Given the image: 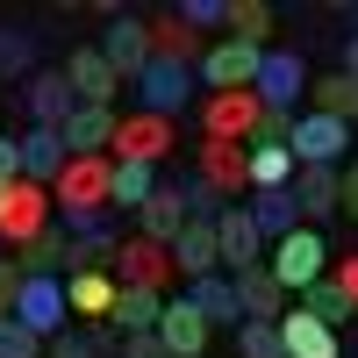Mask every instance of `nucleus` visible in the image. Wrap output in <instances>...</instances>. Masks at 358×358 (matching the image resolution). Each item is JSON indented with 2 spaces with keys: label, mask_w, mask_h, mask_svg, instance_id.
<instances>
[{
  "label": "nucleus",
  "mask_w": 358,
  "mask_h": 358,
  "mask_svg": "<svg viewBox=\"0 0 358 358\" xmlns=\"http://www.w3.org/2000/svg\"><path fill=\"white\" fill-rule=\"evenodd\" d=\"M108 179H115V158H65V172L50 179V208H57L72 229L94 222L101 208H108Z\"/></svg>",
  "instance_id": "1"
},
{
  "label": "nucleus",
  "mask_w": 358,
  "mask_h": 358,
  "mask_svg": "<svg viewBox=\"0 0 358 358\" xmlns=\"http://www.w3.org/2000/svg\"><path fill=\"white\" fill-rule=\"evenodd\" d=\"M265 273L280 280V294H308L322 273H330V244H322V229H294L280 244H265Z\"/></svg>",
  "instance_id": "2"
},
{
  "label": "nucleus",
  "mask_w": 358,
  "mask_h": 358,
  "mask_svg": "<svg viewBox=\"0 0 358 358\" xmlns=\"http://www.w3.org/2000/svg\"><path fill=\"white\" fill-rule=\"evenodd\" d=\"M172 143H179V129L165 122V115H143V108H136V115L115 122V151H108V158H115V165H151V172H158V165L172 158Z\"/></svg>",
  "instance_id": "3"
},
{
  "label": "nucleus",
  "mask_w": 358,
  "mask_h": 358,
  "mask_svg": "<svg viewBox=\"0 0 358 358\" xmlns=\"http://www.w3.org/2000/svg\"><path fill=\"white\" fill-rule=\"evenodd\" d=\"M15 322L29 337H65V322H72V301H65V280L57 273H36V280H22V301H15Z\"/></svg>",
  "instance_id": "4"
},
{
  "label": "nucleus",
  "mask_w": 358,
  "mask_h": 358,
  "mask_svg": "<svg viewBox=\"0 0 358 358\" xmlns=\"http://www.w3.org/2000/svg\"><path fill=\"white\" fill-rule=\"evenodd\" d=\"M108 273H115V287L165 294V287H172V251L151 244V236H122V244H115V258H108Z\"/></svg>",
  "instance_id": "5"
},
{
  "label": "nucleus",
  "mask_w": 358,
  "mask_h": 358,
  "mask_svg": "<svg viewBox=\"0 0 358 358\" xmlns=\"http://www.w3.org/2000/svg\"><path fill=\"white\" fill-rule=\"evenodd\" d=\"M351 122H337V115H294V136H287V151H294V165H344V151H351Z\"/></svg>",
  "instance_id": "6"
},
{
  "label": "nucleus",
  "mask_w": 358,
  "mask_h": 358,
  "mask_svg": "<svg viewBox=\"0 0 358 358\" xmlns=\"http://www.w3.org/2000/svg\"><path fill=\"white\" fill-rule=\"evenodd\" d=\"M258 65H265V50H251V43H236V36H215L201 50V65H194V79L208 86V94H236V86H251L258 79Z\"/></svg>",
  "instance_id": "7"
},
{
  "label": "nucleus",
  "mask_w": 358,
  "mask_h": 358,
  "mask_svg": "<svg viewBox=\"0 0 358 358\" xmlns=\"http://www.w3.org/2000/svg\"><path fill=\"white\" fill-rule=\"evenodd\" d=\"M251 94H258V108L294 115V108H301V94H308V65H301V50H265V65H258V79H251Z\"/></svg>",
  "instance_id": "8"
},
{
  "label": "nucleus",
  "mask_w": 358,
  "mask_h": 358,
  "mask_svg": "<svg viewBox=\"0 0 358 358\" xmlns=\"http://www.w3.org/2000/svg\"><path fill=\"white\" fill-rule=\"evenodd\" d=\"M50 229V187H29V179H15L8 201H0V244H36V236Z\"/></svg>",
  "instance_id": "9"
},
{
  "label": "nucleus",
  "mask_w": 358,
  "mask_h": 358,
  "mask_svg": "<svg viewBox=\"0 0 358 358\" xmlns=\"http://www.w3.org/2000/svg\"><path fill=\"white\" fill-rule=\"evenodd\" d=\"M94 50L115 65V79H122V86H136L143 65H151V22H143V15H115V22H108V36H101Z\"/></svg>",
  "instance_id": "10"
},
{
  "label": "nucleus",
  "mask_w": 358,
  "mask_h": 358,
  "mask_svg": "<svg viewBox=\"0 0 358 358\" xmlns=\"http://www.w3.org/2000/svg\"><path fill=\"white\" fill-rule=\"evenodd\" d=\"M258 94L251 86H236V94H208L201 101V136H215V143H251V129H258Z\"/></svg>",
  "instance_id": "11"
},
{
  "label": "nucleus",
  "mask_w": 358,
  "mask_h": 358,
  "mask_svg": "<svg viewBox=\"0 0 358 358\" xmlns=\"http://www.w3.org/2000/svg\"><path fill=\"white\" fill-rule=\"evenodd\" d=\"M57 72H65V86H72V101H79V108H115V94H122L115 65H108V57H101L94 43H79V50H72Z\"/></svg>",
  "instance_id": "12"
},
{
  "label": "nucleus",
  "mask_w": 358,
  "mask_h": 358,
  "mask_svg": "<svg viewBox=\"0 0 358 358\" xmlns=\"http://www.w3.org/2000/svg\"><path fill=\"white\" fill-rule=\"evenodd\" d=\"M244 165H251V143H215V136H201V187H215L222 201H244L251 194V179H244Z\"/></svg>",
  "instance_id": "13"
},
{
  "label": "nucleus",
  "mask_w": 358,
  "mask_h": 358,
  "mask_svg": "<svg viewBox=\"0 0 358 358\" xmlns=\"http://www.w3.org/2000/svg\"><path fill=\"white\" fill-rule=\"evenodd\" d=\"M215 251H222V273H229V280H236V273H251V265H265V236L251 229L244 201L215 215Z\"/></svg>",
  "instance_id": "14"
},
{
  "label": "nucleus",
  "mask_w": 358,
  "mask_h": 358,
  "mask_svg": "<svg viewBox=\"0 0 358 358\" xmlns=\"http://www.w3.org/2000/svg\"><path fill=\"white\" fill-rule=\"evenodd\" d=\"M172 358H201L208 351V322H201V308L187 301V294H172V301L158 308V330H151Z\"/></svg>",
  "instance_id": "15"
},
{
  "label": "nucleus",
  "mask_w": 358,
  "mask_h": 358,
  "mask_svg": "<svg viewBox=\"0 0 358 358\" xmlns=\"http://www.w3.org/2000/svg\"><path fill=\"white\" fill-rule=\"evenodd\" d=\"M136 94H143V115H165V122H179V108H187V94H194V72L187 65H143V79H136Z\"/></svg>",
  "instance_id": "16"
},
{
  "label": "nucleus",
  "mask_w": 358,
  "mask_h": 358,
  "mask_svg": "<svg viewBox=\"0 0 358 358\" xmlns=\"http://www.w3.org/2000/svg\"><path fill=\"white\" fill-rule=\"evenodd\" d=\"M172 273H179V280H208V273H222V251H215V222L187 215V229L172 236Z\"/></svg>",
  "instance_id": "17"
},
{
  "label": "nucleus",
  "mask_w": 358,
  "mask_h": 358,
  "mask_svg": "<svg viewBox=\"0 0 358 358\" xmlns=\"http://www.w3.org/2000/svg\"><path fill=\"white\" fill-rule=\"evenodd\" d=\"M115 122H122L115 108H72V122L57 129V136H65L72 158H108L115 151Z\"/></svg>",
  "instance_id": "18"
},
{
  "label": "nucleus",
  "mask_w": 358,
  "mask_h": 358,
  "mask_svg": "<svg viewBox=\"0 0 358 358\" xmlns=\"http://www.w3.org/2000/svg\"><path fill=\"white\" fill-rule=\"evenodd\" d=\"M29 129H65L72 122V86H65V72H36V79H29Z\"/></svg>",
  "instance_id": "19"
},
{
  "label": "nucleus",
  "mask_w": 358,
  "mask_h": 358,
  "mask_svg": "<svg viewBox=\"0 0 358 358\" xmlns=\"http://www.w3.org/2000/svg\"><path fill=\"white\" fill-rule=\"evenodd\" d=\"M337 172H344V165H301V172H294L287 194H294V208H301L308 229H315L322 215H337Z\"/></svg>",
  "instance_id": "20"
},
{
  "label": "nucleus",
  "mask_w": 358,
  "mask_h": 358,
  "mask_svg": "<svg viewBox=\"0 0 358 358\" xmlns=\"http://www.w3.org/2000/svg\"><path fill=\"white\" fill-rule=\"evenodd\" d=\"M187 301L201 308V322H208V330H236V322H244V308H236V280H229V273L187 280Z\"/></svg>",
  "instance_id": "21"
},
{
  "label": "nucleus",
  "mask_w": 358,
  "mask_h": 358,
  "mask_svg": "<svg viewBox=\"0 0 358 358\" xmlns=\"http://www.w3.org/2000/svg\"><path fill=\"white\" fill-rule=\"evenodd\" d=\"M179 229H187V194H179V187H158L151 201L136 208V236H151V244L172 251V236H179Z\"/></svg>",
  "instance_id": "22"
},
{
  "label": "nucleus",
  "mask_w": 358,
  "mask_h": 358,
  "mask_svg": "<svg viewBox=\"0 0 358 358\" xmlns=\"http://www.w3.org/2000/svg\"><path fill=\"white\" fill-rule=\"evenodd\" d=\"M280 344H287V358H344L337 330H322V322L301 315V308H287V315H280Z\"/></svg>",
  "instance_id": "23"
},
{
  "label": "nucleus",
  "mask_w": 358,
  "mask_h": 358,
  "mask_svg": "<svg viewBox=\"0 0 358 358\" xmlns=\"http://www.w3.org/2000/svg\"><path fill=\"white\" fill-rule=\"evenodd\" d=\"M236 308H244V322H280L287 294H280V280L265 265H251V273H236Z\"/></svg>",
  "instance_id": "24"
},
{
  "label": "nucleus",
  "mask_w": 358,
  "mask_h": 358,
  "mask_svg": "<svg viewBox=\"0 0 358 358\" xmlns=\"http://www.w3.org/2000/svg\"><path fill=\"white\" fill-rule=\"evenodd\" d=\"M244 215H251V229L265 236V244H280V236L301 229V208H294L287 187H280V194H244Z\"/></svg>",
  "instance_id": "25"
},
{
  "label": "nucleus",
  "mask_w": 358,
  "mask_h": 358,
  "mask_svg": "<svg viewBox=\"0 0 358 358\" xmlns=\"http://www.w3.org/2000/svg\"><path fill=\"white\" fill-rule=\"evenodd\" d=\"M65 301H72V315H86V330H94V322H108V308H115V273H108V265L72 273V280H65Z\"/></svg>",
  "instance_id": "26"
},
{
  "label": "nucleus",
  "mask_w": 358,
  "mask_h": 358,
  "mask_svg": "<svg viewBox=\"0 0 358 358\" xmlns=\"http://www.w3.org/2000/svg\"><path fill=\"white\" fill-rule=\"evenodd\" d=\"M65 136H57V129H29L22 136V179H29V187H50V179L57 172H65Z\"/></svg>",
  "instance_id": "27"
},
{
  "label": "nucleus",
  "mask_w": 358,
  "mask_h": 358,
  "mask_svg": "<svg viewBox=\"0 0 358 358\" xmlns=\"http://www.w3.org/2000/svg\"><path fill=\"white\" fill-rule=\"evenodd\" d=\"M201 50H208V43H201L179 15H158V22H151V57H158V65H187V72H194Z\"/></svg>",
  "instance_id": "28"
},
{
  "label": "nucleus",
  "mask_w": 358,
  "mask_h": 358,
  "mask_svg": "<svg viewBox=\"0 0 358 358\" xmlns=\"http://www.w3.org/2000/svg\"><path fill=\"white\" fill-rule=\"evenodd\" d=\"M158 308H165V294H136V287H115V337H143V330H158Z\"/></svg>",
  "instance_id": "29"
},
{
  "label": "nucleus",
  "mask_w": 358,
  "mask_h": 358,
  "mask_svg": "<svg viewBox=\"0 0 358 358\" xmlns=\"http://www.w3.org/2000/svg\"><path fill=\"white\" fill-rule=\"evenodd\" d=\"M294 151H273V143H251V165H244V179H251V194H280V187H294Z\"/></svg>",
  "instance_id": "30"
},
{
  "label": "nucleus",
  "mask_w": 358,
  "mask_h": 358,
  "mask_svg": "<svg viewBox=\"0 0 358 358\" xmlns=\"http://www.w3.org/2000/svg\"><path fill=\"white\" fill-rule=\"evenodd\" d=\"M222 29H229L236 43L265 50V36H273V8H265V0H229V8H222Z\"/></svg>",
  "instance_id": "31"
},
{
  "label": "nucleus",
  "mask_w": 358,
  "mask_h": 358,
  "mask_svg": "<svg viewBox=\"0 0 358 358\" xmlns=\"http://www.w3.org/2000/svg\"><path fill=\"white\" fill-rule=\"evenodd\" d=\"M65 251H72V236L50 222V229L36 236V244H22V258H15V265H22L29 280H36V273H57V280H65Z\"/></svg>",
  "instance_id": "32"
},
{
  "label": "nucleus",
  "mask_w": 358,
  "mask_h": 358,
  "mask_svg": "<svg viewBox=\"0 0 358 358\" xmlns=\"http://www.w3.org/2000/svg\"><path fill=\"white\" fill-rule=\"evenodd\" d=\"M308 94H315V115H337V122H358V79L330 72V79H308Z\"/></svg>",
  "instance_id": "33"
},
{
  "label": "nucleus",
  "mask_w": 358,
  "mask_h": 358,
  "mask_svg": "<svg viewBox=\"0 0 358 358\" xmlns=\"http://www.w3.org/2000/svg\"><path fill=\"white\" fill-rule=\"evenodd\" d=\"M301 315H315V322H322V330H337V322H344V315H358V308L344 301V287H337L330 273H322V280H315V287L301 294Z\"/></svg>",
  "instance_id": "34"
},
{
  "label": "nucleus",
  "mask_w": 358,
  "mask_h": 358,
  "mask_svg": "<svg viewBox=\"0 0 358 358\" xmlns=\"http://www.w3.org/2000/svg\"><path fill=\"white\" fill-rule=\"evenodd\" d=\"M151 194H158V172L151 165H115V179H108V201L115 208H143Z\"/></svg>",
  "instance_id": "35"
},
{
  "label": "nucleus",
  "mask_w": 358,
  "mask_h": 358,
  "mask_svg": "<svg viewBox=\"0 0 358 358\" xmlns=\"http://www.w3.org/2000/svg\"><path fill=\"white\" fill-rule=\"evenodd\" d=\"M236 358H287L280 322H236Z\"/></svg>",
  "instance_id": "36"
},
{
  "label": "nucleus",
  "mask_w": 358,
  "mask_h": 358,
  "mask_svg": "<svg viewBox=\"0 0 358 358\" xmlns=\"http://www.w3.org/2000/svg\"><path fill=\"white\" fill-rule=\"evenodd\" d=\"M36 65V43H29V29H0V79H15Z\"/></svg>",
  "instance_id": "37"
},
{
  "label": "nucleus",
  "mask_w": 358,
  "mask_h": 358,
  "mask_svg": "<svg viewBox=\"0 0 358 358\" xmlns=\"http://www.w3.org/2000/svg\"><path fill=\"white\" fill-rule=\"evenodd\" d=\"M0 358H43V337H29L15 315H0Z\"/></svg>",
  "instance_id": "38"
},
{
  "label": "nucleus",
  "mask_w": 358,
  "mask_h": 358,
  "mask_svg": "<svg viewBox=\"0 0 358 358\" xmlns=\"http://www.w3.org/2000/svg\"><path fill=\"white\" fill-rule=\"evenodd\" d=\"M222 8H229V0H179V8H172V15H179V22H187V29H194V36H201V29H222Z\"/></svg>",
  "instance_id": "39"
},
{
  "label": "nucleus",
  "mask_w": 358,
  "mask_h": 358,
  "mask_svg": "<svg viewBox=\"0 0 358 358\" xmlns=\"http://www.w3.org/2000/svg\"><path fill=\"white\" fill-rule=\"evenodd\" d=\"M287 136H294V115H280V108H265L251 129V143H273V151H287Z\"/></svg>",
  "instance_id": "40"
},
{
  "label": "nucleus",
  "mask_w": 358,
  "mask_h": 358,
  "mask_svg": "<svg viewBox=\"0 0 358 358\" xmlns=\"http://www.w3.org/2000/svg\"><path fill=\"white\" fill-rule=\"evenodd\" d=\"M43 358H101V351L86 344V330H65V337H50V344H43Z\"/></svg>",
  "instance_id": "41"
},
{
  "label": "nucleus",
  "mask_w": 358,
  "mask_h": 358,
  "mask_svg": "<svg viewBox=\"0 0 358 358\" xmlns=\"http://www.w3.org/2000/svg\"><path fill=\"white\" fill-rule=\"evenodd\" d=\"M22 280H29L22 265H15V258H0V315H15V301H22Z\"/></svg>",
  "instance_id": "42"
},
{
  "label": "nucleus",
  "mask_w": 358,
  "mask_h": 358,
  "mask_svg": "<svg viewBox=\"0 0 358 358\" xmlns=\"http://www.w3.org/2000/svg\"><path fill=\"white\" fill-rule=\"evenodd\" d=\"M337 208H344V215L358 222V158H351V165L337 172Z\"/></svg>",
  "instance_id": "43"
},
{
  "label": "nucleus",
  "mask_w": 358,
  "mask_h": 358,
  "mask_svg": "<svg viewBox=\"0 0 358 358\" xmlns=\"http://www.w3.org/2000/svg\"><path fill=\"white\" fill-rule=\"evenodd\" d=\"M22 179V136H0V187Z\"/></svg>",
  "instance_id": "44"
},
{
  "label": "nucleus",
  "mask_w": 358,
  "mask_h": 358,
  "mask_svg": "<svg viewBox=\"0 0 358 358\" xmlns=\"http://www.w3.org/2000/svg\"><path fill=\"white\" fill-rule=\"evenodd\" d=\"M115 358H172V351H165L151 330H143V337H122V351H115Z\"/></svg>",
  "instance_id": "45"
},
{
  "label": "nucleus",
  "mask_w": 358,
  "mask_h": 358,
  "mask_svg": "<svg viewBox=\"0 0 358 358\" xmlns=\"http://www.w3.org/2000/svg\"><path fill=\"white\" fill-rule=\"evenodd\" d=\"M337 287H344V301L358 308V251H344V265H337V273H330Z\"/></svg>",
  "instance_id": "46"
},
{
  "label": "nucleus",
  "mask_w": 358,
  "mask_h": 358,
  "mask_svg": "<svg viewBox=\"0 0 358 358\" xmlns=\"http://www.w3.org/2000/svg\"><path fill=\"white\" fill-rule=\"evenodd\" d=\"M344 79H358V36H344V65H337Z\"/></svg>",
  "instance_id": "47"
},
{
  "label": "nucleus",
  "mask_w": 358,
  "mask_h": 358,
  "mask_svg": "<svg viewBox=\"0 0 358 358\" xmlns=\"http://www.w3.org/2000/svg\"><path fill=\"white\" fill-rule=\"evenodd\" d=\"M0 201H8V187H0Z\"/></svg>",
  "instance_id": "48"
}]
</instances>
